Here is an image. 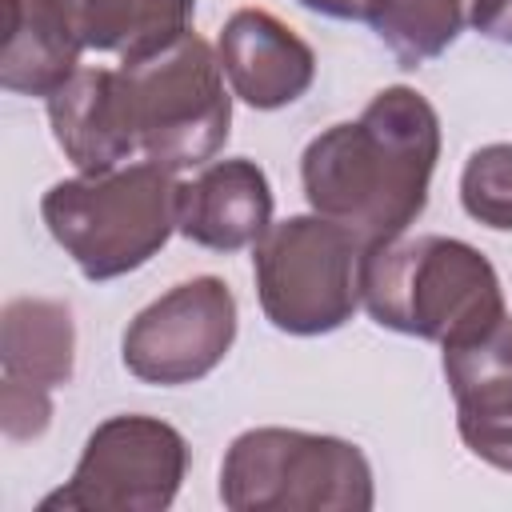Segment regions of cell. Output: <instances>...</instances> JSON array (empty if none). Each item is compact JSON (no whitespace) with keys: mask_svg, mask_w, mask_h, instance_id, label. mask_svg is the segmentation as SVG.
<instances>
[{"mask_svg":"<svg viewBox=\"0 0 512 512\" xmlns=\"http://www.w3.org/2000/svg\"><path fill=\"white\" fill-rule=\"evenodd\" d=\"M216 56L232 96L260 112L296 104L316 80V52L264 8L232 12L220 28Z\"/></svg>","mask_w":512,"mask_h":512,"instance_id":"obj_9","label":"cell"},{"mask_svg":"<svg viewBox=\"0 0 512 512\" xmlns=\"http://www.w3.org/2000/svg\"><path fill=\"white\" fill-rule=\"evenodd\" d=\"M440 160V116L408 84L380 88L356 120L308 140L300 184L312 212L352 228L364 244L404 236L428 204Z\"/></svg>","mask_w":512,"mask_h":512,"instance_id":"obj_1","label":"cell"},{"mask_svg":"<svg viewBox=\"0 0 512 512\" xmlns=\"http://www.w3.org/2000/svg\"><path fill=\"white\" fill-rule=\"evenodd\" d=\"M0 372L4 380L64 388L76 372V324L68 304L44 296H20L0 316Z\"/></svg>","mask_w":512,"mask_h":512,"instance_id":"obj_13","label":"cell"},{"mask_svg":"<svg viewBox=\"0 0 512 512\" xmlns=\"http://www.w3.org/2000/svg\"><path fill=\"white\" fill-rule=\"evenodd\" d=\"M52 424V392L20 380H0V428L8 440H36Z\"/></svg>","mask_w":512,"mask_h":512,"instance_id":"obj_18","label":"cell"},{"mask_svg":"<svg viewBox=\"0 0 512 512\" xmlns=\"http://www.w3.org/2000/svg\"><path fill=\"white\" fill-rule=\"evenodd\" d=\"M44 104L56 144L80 172H108L136 156V136L124 116L116 68H80Z\"/></svg>","mask_w":512,"mask_h":512,"instance_id":"obj_11","label":"cell"},{"mask_svg":"<svg viewBox=\"0 0 512 512\" xmlns=\"http://www.w3.org/2000/svg\"><path fill=\"white\" fill-rule=\"evenodd\" d=\"M460 440L468 444L472 456H480L484 464L512 472V412L504 416H476V420H456Z\"/></svg>","mask_w":512,"mask_h":512,"instance_id":"obj_19","label":"cell"},{"mask_svg":"<svg viewBox=\"0 0 512 512\" xmlns=\"http://www.w3.org/2000/svg\"><path fill=\"white\" fill-rule=\"evenodd\" d=\"M360 304L380 328L440 348L480 336L508 312L492 260L468 240L436 232L364 244Z\"/></svg>","mask_w":512,"mask_h":512,"instance_id":"obj_2","label":"cell"},{"mask_svg":"<svg viewBox=\"0 0 512 512\" xmlns=\"http://www.w3.org/2000/svg\"><path fill=\"white\" fill-rule=\"evenodd\" d=\"M236 340V296L220 276H192L136 312L120 340L124 368L160 388L204 380Z\"/></svg>","mask_w":512,"mask_h":512,"instance_id":"obj_8","label":"cell"},{"mask_svg":"<svg viewBox=\"0 0 512 512\" xmlns=\"http://www.w3.org/2000/svg\"><path fill=\"white\" fill-rule=\"evenodd\" d=\"M256 296L272 328L288 336H324L360 308L364 240L312 212L272 224L256 244Z\"/></svg>","mask_w":512,"mask_h":512,"instance_id":"obj_6","label":"cell"},{"mask_svg":"<svg viewBox=\"0 0 512 512\" xmlns=\"http://www.w3.org/2000/svg\"><path fill=\"white\" fill-rule=\"evenodd\" d=\"M464 20V0H376L368 24L400 68H420L448 52Z\"/></svg>","mask_w":512,"mask_h":512,"instance_id":"obj_16","label":"cell"},{"mask_svg":"<svg viewBox=\"0 0 512 512\" xmlns=\"http://www.w3.org/2000/svg\"><path fill=\"white\" fill-rule=\"evenodd\" d=\"M188 472L184 436L160 416H108L84 440V452L64 488L40 508L64 512H164Z\"/></svg>","mask_w":512,"mask_h":512,"instance_id":"obj_7","label":"cell"},{"mask_svg":"<svg viewBox=\"0 0 512 512\" xmlns=\"http://www.w3.org/2000/svg\"><path fill=\"white\" fill-rule=\"evenodd\" d=\"M464 212L496 232H512V144H484L460 172Z\"/></svg>","mask_w":512,"mask_h":512,"instance_id":"obj_17","label":"cell"},{"mask_svg":"<svg viewBox=\"0 0 512 512\" xmlns=\"http://www.w3.org/2000/svg\"><path fill=\"white\" fill-rule=\"evenodd\" d=\"M444 376L456 400V420L512 412V316L504 312L480 336L448 344Z\"/></svg>","mask_w":512,"mask_h":512,"instance_id":"obj_15","label":"cell"},{"mask_svg":"<svg viewBox=\"0 0 512 512\" xmlns=\"http://www.w3.org/2000/svg\"><path fill=\"white\" fill-rule=\"evenodd\" d=\"M272 228V184L248 156L216 160L180 184L176 232L212 252H240Z\"/></svg>","mask_w":512,"mask_h":512,"instance_id":"obj_10","label":"cell"},{"mask_svg":"<svg viewBox=\"0 0 512 512\" xmlns=\"http://www.w3.org/2000/svg\"><path fill=\"white\" fill-rule=\"evenodd\" d=\"M8 32L0 52V88L16 96H52L80 72V40L52 0H4Z\"/></svg>","mask_w":512,"mask_h":512,"instance_id":"obj_12","label":"cell"},{"mask_svg":"<svg viewBox=\"0 0 512 512\" xmlns=\"http://www.w3.org/2000/svg\"><path fill=\"white\" fill-rule=\"evenodd\" d=\"M468 20L480 36L512 44V0H468Z\"/></svg>","mask_w":512,"mask_h":512,"instance_id":"obj_20","label":"cell"},{"mask_svg":"<svg viewBox=\"0 0 512 512\" xmlns=\"http://www.w3.org/2000/svg\"><path fill=\"white\" fill-rule=\"evenodd\" d=\"M296 4L332 20H364V24L372 20V8H376V0H296Z\"/></svg>","mask_w":512,"mask_h":512,"instance_id":"obj_21","label":"cell"},{"mask_svg":"<svg viewBox=\"0 0 512 512\" xmlns=\"http://www.w3.org/2000/svg\"><path fill=\"white\" fill-rule=\"evenodd\" d=\"M136 152L168 172L216 160L232 128V96L220 56L196 32L124 56L116 68Z\"/></svg>","mask_w":512,"mask_h":512,"instance_id":"obj_4","label":"cell"},{"mask_svg":"<svg viewBox=\"0 0 512 512\" xmlns=\"http://www.w3.org/2000/svg\"><path fill=\"white\" fill-rule=\"evenodd\" d=\"M80 48L136 56L188 32L196 0H52Z\"/></svg>","mask_w":512,"mask_h":512,"instance_id":"obj_14","label":"cell"},{"mask_svg":"<svg viewBox=\"0 0 512 512\" xmlns=\"http://www.w3.org/2000/svg\"><path fill=\"white\" fill-rule=\"evenodd\" d=\"M220 500L232 512H368L376 484L368 456L352 440L248 428L224 452Z\"/></svg>","mask_w":512,"mask_h":512,"instance_id":"obj_5","label":"cell"},{"mask_svg":"<svg viewBox=\"0 0 512 512\" xmlns=\"http://www.w3.org/2000/svg\"><path fill=\"white\" fill-rule=\"evenodd\" d=\"M176 212L180 184L152 160L56 180L40 200L52 240L88 280L144 268L176 232Z\"/></svg>","mask_w":512,"mask_h":512,"instance_id":"obj_3","label":"cell"}]
</instances>
